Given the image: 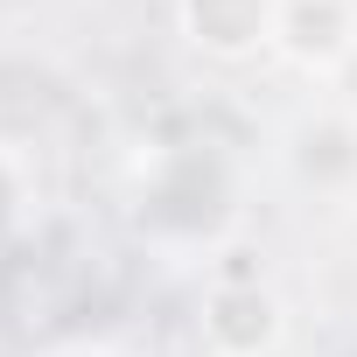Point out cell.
<instances>
[{
    "label": "cell",
    "mask_w": 357,
    "mask_h": 357,
    "mask_svg": "<svg viewBox=\"0 0 357 357\" xmlns=\"http://www.w3.org/2000/svg\"><path fill=\"white\" fill-rule=\"evenodd\" d=\"M15 218H22V175H15L8 154H0V238L15 231Z\"/></svg>",
    "instance_id": "3"
},
{
    "label": "cell",
    "mask_w": 357,
    "mask_h": 357,
    "mask_svg": "<svg viewBox=\"0 0 357 357\" xmlns=\"http://www.w3.org/2000/svg\"><path fill=\"white\" fill-rule=\"evenodd\" d=\"M183 22H190V43H204L211 56H231V63L280 36L273 0H183Z\"/></svg>",
    "instance_id": "2"
},
{
    "label": "cell",
    "mask_w": 357,
    "mask_h": 357,
    "mask_svg": "<svg viewBox=\"0 0 357 357\" xmlns=\"http://www.w3.org/2000/svg\"><path fill=\"white\" fill-rule=\"evenodd\" d=\"M280 301L259 287V280H245V287H218L211 294V308H204V343L218 350V357H266L273 343H280Z\"/></svg>",
    "instance_id": "1"
}]
</instances>
